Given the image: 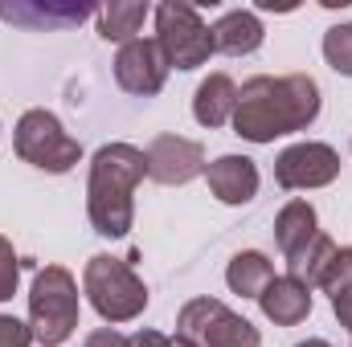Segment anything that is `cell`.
Returning a JSON list of instances; mask_svg holds the SVG:
<instances>
[{
    "mask_svg": "<svg viewBox=\"0 0 352 347\" xmlns=\"http://www.w3.org/2000/svg\"><path fill=\"white\" fill-rule=\"evenodd\" d=\"M12 147L25 164L41 168V172H70L78 160H82V143L74 135H66L62 119L45 106H33L16 119V131H12Z\"/></svg>",
    "mask_w": 352,
    "mask_h": 347,
    "instance_id": "5b68a950",
    "label": "cell"
},
{
    "mask_svg": "<svg viewBox=\"0 0 352 347\" xmlns=\"http://www.w3.org/2000/svg\"><path fill=\"white\" fill-rule=\"evenodd\" d=\"M320 233V217L311 208V200H287L274 217V241L283 250V258H291L295 250H303L311 237Z\"/></svg>",
    "mask_w": 352,
    "mask_h": 347,
    "instance_id": "2e32d148",
    "label": "cell"
},
{
    "mask_svg": "<svg viewBox=\"0 0 352 347\" xmlns=\"http://www.w3.org/2000/svg\"><path fill=\"white\" fill-rule=\"evenodd\" d=\"M127 347H173V339L160 335V331H144V327H140V331L127 339Z\"/></svg>",
    "mask_w": 352,
    "mask_h": 347,
    "instance_id": "d4e9b609",
    "label": "cell"
},
{
    "mask_svg": "<svg viewBox=\"0 0 352 347\" xmlns=\"http://www.w3.org/2000/svg\"><path fill=\"white\" fill-rule=\"evenodd\" d=\"M205 180L221 204H250L263 184L258 164L250 156H217L213 164H205Z\"/></svg>",
    "mask_w": 352,
    "mask_h": 347,
    "instance_id": "8fae6325",
    "label": "cell"
},
{
    "mask_svg": "<svg viewBox=\"0 0 352 347\" xmlns=\"http://www.w3.org/2000/svg\"><path fill=\"white\" fill-rule=\"evenodd\" d=\"M234 102H238V86L230 74H209L201 86H197V98H192V119L201 127H221L234 119Z\"/></svg>",
    "mask_w": 352,
    "mask_h": 347,
    "instance_id": "9a60e30c",
    "label": "cell"
},
{
    "mask_svg": "<svg viewBox=\"0 0 352 347\" xmlns=\"http://www.w3.org/2000/svg\"><path fill=\"white\" fill-rule=\"evenodd\" d=\"M164 78H168V62L156 45V37H135L127 45H119L115 53V82L135 94V98H152L164 90Z\"/></svg>",
    "mask_w": 352,
    "mask_h": 347,
    "instance_id": "9c48e42d",
    "label": "cell"
},
{
    "mask_svg": "<svg viewBox=\"0 0 352 347\" xmlns=\"http://www.w3.org/2000/svg\"><path fill=\"white\" fill-rule=\"evenodd\" d=\"M295 347H332L328 339H303V344H295Z\"/></svg>",
    "mask_w": 352,
    "mask_h": 347,
    "instance_id": "4316f807",
    "label": "cell"
},
{
    "mask_svg": "<svg viewBox=\"0 0 352 347\" xmlns=\"http://www.w3.org/2000/svg\"><path fill=\"white\" fill-rule=\"evenodd\" d=\"M98 8L90 4H41V0H21V4H0V21H12L21 29H70L94 16Z\"/></svg>",
    "mask_w": 352,
    "mask_h": 347,
    "instance_id": "7c38bea8",
    "label": "cell"
},
{
    "mask_svg": "<svg viewBox=\"0 0 352 347\" xmlns=\"http://www.w3.org/2000/svg\"><path fill=\"white\" fill-rule=\"evenodd\" d=\"M0 347H33V327L12 315H0Z\"/></svg>",
    "mask_w": 352,
    "mask_h": 347,
    "instance_id": "603a6c76",
    "label": "cell"
},
{
    "mask_svg": "<svg viewBox=\"0 0 352 347\" xmlns=\"http://www.w3.org/2000/svg\"><path fill=\"white\" fill-rule=\"evenodd\" d=\"M270 278H274V265H270V258L258 254V250L234 254L230 270H226V286H230L234 294H242V298H258L266 286H270Z\"/></svg>",
    "mask_w": 352,
    "mask_h": 347,
    "instance_id": "d6986e66",
    "label": "cell"
},
{
    "mask_svg": "<svg viewBox=\"0 0 352 347\" xmlns=\"http://www.w3.org/2000/svg\"><path fill=\"white\" fill-rule=\"evenodd\" d=\"M320 119V86L307 74H254L242 82L238 102H234V135L250 143H274L283 135L307 131Z\"/></svg>",
    "mask_w": 352,
    "mask_h": 347,
    "instance_id": "6da1fadb",
    "label": "cell"
},
{
    "mask_svg": "<svg viewBox=\"0 0 352 347\" xmlns=\"http://www.w3.org/2000/svg\"><path fill=\"white\" fill-rule=\"evenodd\" d=\"M173 347H197V344H192V339H184V335H176V339H173Z\"/></svg>",
    "mask_w": 352,
    "mask_h": 347,
    "instance_id": "83f0119b",
    "label": "cell"
},
{
    "mask_svg": "<svg viewBox=\"0 0 352 347\" xmlns=\"http://www.w3.org/2000/svg\"><path fill=\"white\" fill-rule=\"evenodd\" d=\"M209 33H213V53H230V58L254 53L266 37L258 12H250V8H230V12H221Z\"/></svg>",
    "mask_w": 352,
    "mask_h": 347,
    "instance_id": "5bb4252c",
    "label": "cell"
},
{
    "mask_svg": "<svg viewBox=\"0 0 352 347\" xmlns=\"http://www.w3.org/2000/svg\"><path fill=\"white\" fill-rule=\"evenodd\" d=\"M78 315H82V302H78L74 274L66 265L37 270L33 290H29V327H33V339L41 347H62L78 331Z\"/></svg>",
    "mask_w": 352,
    "mask_h": 347,
    "instance_id": "3957f363",
    "label": "cell"
},
{
    "mask_svg": "<svg viewBox=\"0 0 352 347\" xmlns=\"http://www.w3.org/2000/svg\"><path fill=\"white\" fill-rule=\"evenodd\" d=\"M148 176V160L135 143H102L90 160L87 217L94 233L127 237L135 221V188Z\"/></svg>",
    "mask_w": 352,
    "mask_h": 347,
    "instance_id": "7a4b0ae2",
    "label": "cell"
},
{
    "mask_svg": "<svg viewBox=\"0 0 352 347\" xmlns=\"http://www.w3.org/2000/svg\"><path fill=\"white\" fill-rule=\"evenodd\" d=\"M340 176V152L332 143H291L274 160V180L287 192H307V188H328Z\"/></svg>",
    "mask_w": 352,
    "mask_h": 347,
    "instance_id": "ba28073f",
    "label": "cell"
},
{
    "mask_svg": "<svg viewBox=\"0 0 352 347\" xmlns=\"http://www.w3.org/2000/svg\"><path fill=\"white\" fill-rule=\"evenodd\" d=\"M320 286H324L332 298L344 294V290H352V250H336V258H332V265H328V274H324Z\"/></svg>",
    "mask_w": 352,
    "mask_h": 347,
    "instance_id": "7402d4cb",
    "label": "cell"
},
{
    "mask_svg": "<svg viewBox=\"0 0 352 347\" xmlns=\"http://www.w3.org/2000/svg\"><path fill=\"white\" fill-rule=\"evenodd\" d=\"M156 45L168 70H197L213 58V33L188 0L156 4Z\"/></svg>",
    "mask_w": 352,
    "mask_h": 347,
    "instance_id": "8992f818",
    "label": "cell"
},
{
    "mask_svg": "<svg viewBox=\"0 0 352 347\" xmlns=\"http://www.w3.org/2000/svg\"><path fill=\"white\" fill-rule=\"evenodd\" d=\"M336 250H340V246H336L328 233H316L303 250H295V254L287 258V278H295V282H303L307 290H316V286L324 282L332 258H336Z\"/></svg>",
    "mask_w": 352,
    "mask_h": 347,
    "instance_id": "ac0fdd59",
    "label": "cell"
},
{
    "mask_svg": "<svg viewBox=\"0 0 352 347\" xmlns=\"http://www.w3.org/2000/svg\"><path fill=\"white\" fill-rule=\"evenodd\" d=\"M258 307L274 327H299L311 315V290L283 274V278H270V286L258 294Z\"/></svg>",
    "mask_w": 352,
    "mask_h": 347,
    "instance_id": "4fadbf2b",
    "label": "cell"
},
{
    "mask_svg": "<svg viewBox=\"0 0 352 347\" xmlns=\"http://www.w3.org/2000/svg\"><path fill=\"white\" fill-rule=\"evenodd\" d=\"M144 160H148V176L156 184H188L205 172V147L197 139H184V135H156L148 147H144Z\"/></svg>",
    "mask_w": 352,
    "mask_h": 347,
    "instance_id": "30bf717a",
    "label": "cell"
},
{
    "mask_svg": "<svg viewBox=\"0 0 352 347\" xmlns=\"http://www.w3.org/2000/svg\"><path fill=\"white\" fill-rule=\"evenodd\" d=\"M148 12H152V8H148L144 0H111V4H98L94 21H98V33H102L107 41L127 45V41H135V33L144 29Z\"/></svg>",
    "mask_w": 352,
    "mask_h": 347,
    "instance_id": "e0dca14e",
    "label": "cell"
},
{
    "mask_svg": "<svg viewBox=\"0 0 352 347\" xmlns=\"http://www.w3.org/2000/svg\"><path fill=\"white\" fill-rule=\"evenodd\" d=\"M332 311H336L340 327H349V335H352V290H344V294H336V298H332Z\"/></svg>",
    "mask_w": 352,
    "mask_h": 347,
    "instance_id": "484cf974",
    "label": "cell"
},
{
    "mask_svg": "<svg viewBox=\"0 0 352 347\" xmlns=\"http://www.w3.org/2000/svg\"><path fill=\"white\" fill-rule=\"evenodd\" d=\"M82 347H127V335H119L115 327H98L82 339Z\"/></svg>",
    "mask_w": 352,
    "mask_h": 347,
    "instance_id": "cb8c5ba5",
    "label": "cell"
},
{
    "mask_svg": "<svg viewBox=\"0 0 352 347\" xmlns=\"http://www.w3.org/2000/svg\"><path fill=\"white\" fill-rule=\"evenodd\" d=\"M82 294L90 298V307L98 311V319H107V323H131L148 307L144 278L127 261L111 258V254H94L87 261V270H82Z\"/></svg>",
    "mask_w": 352,
    "mask_h": 347,
    "instance_id": "277c9868",
    "label": "cell"
},
{
    "mask_svg": "<svg viewBox=\"0 0 352 347\" xmlns=\"http://www.w3.org/2000/svg\"><path fill=\"white\" fill-rule=\"evenodd\" d=\"M16 282H21V258H16L12 241L0 237V302H8L16 294Z\"/></svg>",
    "mask_w": 352,
    "mask_h": 347,
    "instance_id": "44dd1931",
    "label": "cell"
},
{
    "mask_svg": "<svg viewBox=\"0 0 352 347\" xmlns=\"http://www.w3.org/2000/svg\"><path fill=\"white\" fill-rule=\"evenodd\" d=\"M324 62H328L336 74L352 78V21L349 25H332V29L324 33Z\"/></svg>",
    "mask_w": 352,
    "mask_h": 347,
    "instance_id": "ffe728a7",
    "label": "cell"
},
{
    "mask_svg": "<svg viewBox=\"0 0 352 347\" xmlns=\"http://www.w3.org/2000/svg\"><path fill=\"white\" fill-rule=\"evenodd\" d=\"M176 335L192 339L197 347H263V331L234 315L221 298H192L176 315Z\"/></svg>",
    "mask_w": 352,
    "mask_h": 347,
    "instance_id": "52a82bcc",
    "label": "cell"
}]
</instances>
